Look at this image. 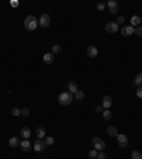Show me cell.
Masks as SVG:
<instances>
[{"label": "cell", "instance_id": "7c38bea8", "mask_svg": "<svg viewBox=\"0 0 142 159\" xmlns=\"http://www.w3.org/2000/svg\"><path fill=\"white\" fill-rule=\"evenodd\" d=\"M54 58H56V56L53 53H45L44 56H43V61L45 64H53L54 63Z\"/></svg>", "mask_w": 142, "mask_h": 159}, {"label": "cell", "instance_id": "1f68e13d", "mask_svg": "<svg viewBox=\"0 0 142 159\" xmlns=\"http://www.w3.org/2000/svg\"><path fill=\"white\" fill-rule=\"evenodd\" d=\"M21 115H23V117H29V115H30V109H29V108H23V109H21Z\"/></svg>", "mask_w": 142, "mask_h": 159}, {"label": "cell", "instance_id": "4fadbf2b", "mask_svg": "<svg viewBox=\"0 0 142 159\" xmlns=\"http://www.w3.org/2000/svg\"><path fill=\"white\" fill-rule=\"evenodd\" d=\"M101 105L104 107V109H108L111 105H112V98H111L110 95H105L102 98V104H101Z\"/></svg>", "mask_w": 142, "mask_h": 159}, {"label": "cell", "instance_id": "6da1fadb", "mask_svg": "<svg viewBox=\"0 0 142 159\" xmlns=\"http://www.w3.org/2000/svg\"><path fill=\"white\" fill-rule=\"evenodd\" d=\"M72 101H74V95H72L71 92H68V91H64V92H61V94L58 95V102H60V105H63V107L70 105Z\"/></svg>", "mask_w": 142, "mask_h": 159}, {"label": "cell", "instance_id": "f1b7e54d", "mask_svg": "<svg viewBox=\"0 0 142 159\" xmlns=\"http://www.w3.org/2000/svg\"><path fill=\"white\" fill-rule=\"evenodd\" d=\"M136 34V36H139V37H142V26H138V27H135V32H134Z\"/></svg>", "mask_w": 142, "mask_h": 159}, {"label": "cell", "instance_id": "9a60e30c", "mask_svg": "<svg viewBox=\"0 0 142 159\" xmlns=\"http://www.w3.org/2000/svg\"><path fill=\"white\" fill-rule=\"evenodd\" d=\"M30 135H31V129L29 127H24L21 128V131H20V136H23L24 139H29L30 138Z\"/></svg>", "mask_w": 142, "mask_h": 159}, {"label": "cell", "instance_id": "e0dca14e", "mask_svg": "<svg viewBox=\"0 0 142 159\" xmlns=\"http://www.w3.org/2000/svg\"><path fill=\"white\" fill-rule=\"evenodd\" d=\"M67 87H68V92L71 91V94H75V92L78 91V85H77V83H75V81H70Z\"/></svg>", "mask_w": 142, "mask_h": 159}, {"label": "cell", "instance_id": "4316f807", "mask_svg": "<svg viewBox=\"0 0 142 159\" xmlns=\"http://www.w3.org/2000/svg\"><path fill=\"white\" fill-rule=\"evenodd\" d=\"M12 114H13L14 117H19V115H21V109H19V108H16V107H13V108H12Z\"/></svg>", "mask_w": 142, "mask_h": 159}, {"label": "cell", "instance_id": "ac0fdd59", "mask_svg": "<svg viewBox=\"0 0 142 159\" xmlns=\"http://www.w3.org/2000/svg\"><path fill=\"white\" fill-rule=\"evenodd\" d=\"M17 145H20V139L17 138V136H13V138L9 139V147L10 148H16Z\"/></svg>", "mask_w": 142, "mask_h": 159}, {"label": "cell", "instance_id": "484cf974", "mask_svg": "<svg viewBox=\"0 0 142 159\" xmlns=\"http://www.w3.org/2000/svg\"><path fill=\"white\" fill-rule=\"evenodd\" d=\"M97 155H98L97 149H91L90 152H88V156H90L91 159H97Z\"/></svg>", "mask_w": 142, "mask_h": 159}, {"label": "cell", "instance_id": "4dcf8cb0", "mask_svg": "<svg viewBox=\"0 0 142 159\" xmlns=\"http://www.w3.org/2000/svg\"><path fill=\"white\" fill-rule=\"evenodd\" d=\"M115 23H116L118 26H119V24H122V23H125V17H124V16H119V17L116 19Z\"/></svg>", "mask_w": 142, "mask_h": 159}, {"label": "cell", "instance_id": "9c48e42d", "mask_svg": "<svg viewBox=\"0 0 142 159\" xmlns=\"http://www.w3.org/2000/svg\"><path fill=\"white\" fill-rule=\"evenodd\" d=\"M107 7L110 9L111 14H116V13H118V3H116L115 0H110V1H107Z\"/></svg>", "mask_w": 142, "mask_h": 159}, {"label": "cell", "instance_id": "603a6c76", "mask_svg": "<svg viewBox=\"0 0 142 159\" xmlns=\"http://www.w3.org/2000/svg\"><path fill=\"white\" fill-rule=\"evenodd\" d=\"M84 97H85L84 91H81V89H78L77 92H75V94H74V98H75V100H83V98H84Z\"/></svg>", "mask_w": 142, "mask_h": 159}, {"label": "cell", "instance_id": "e575fe53", "mask_svg": "<svg viewBox=\"0 0 142 159\" xmlns=\"http://www.w3.org/2000/svg\"><path fill=\"white\" fill-rule=\"evenodd\" d=\"M10 4H12L13 7H17L19 6V1H17V0H12V1H10Z\"/></svg>", "mask_w": 142, "mask_h": 159}, {"label": "cell", "instance_id": "d6a6232c", "mask_svg": "<svg viewBox=\"0 0 142 159\" xmlns=\"http://www.w3.org/2000/svg\"><path fill=\"white\" fill-rule=\"evenodd\" d=\"M136 97H138V98H142V87H138V88H136Z\"/></svg>", "mask_w": 142, "mask_h": 159}, {"label": "cell", "instance_id": "8992f818", "mask_svg": "<svg viewBox=\"0 0 142 159\" xmlns=\"http://www.w3.org/2000/svg\"><path fill=\"white\" fill-rule=\"evenodd\" d=\"M39 26L40 27H43V29H45V27H48L50 26V16L48 14H41L39 19Z\"/></svg>", "mask_w": 142, "mask_h": 159}, {"label": "cell", "instance_id": "d6986e66", "mask_svg": "<svg viewBox=\"0 0 142 159\" xmlns=\"http://www.w3.org/2000/svg\"><path fill=\"white\" fill-rule=\"evenodd\" d=\"M139 23H141V17H139V16H132V17H131V26H132V27H138Z\"/></svg>", "mask_w": 142, "mask_h": 159}, {"label": "cell", "instance_id": "44dd1931", "mask_svg": "<svg viewBox=\"0 0 142 159\" xmlns=\"http://www.w3.org/2000/svg\"><path fill=\"white\" fill-rule=\"evenodd\" d=\"M102 118L105 121H110L111 118H112V112H111L110 109H104L102 111Z\"/></svg>", "mask_w": 142, "mask_h": 159}, {"label": "cell", "instance_id": "2e32d148", "mask_svg": "<svg viewBox=\"0 0 142 159\" xmlns=\"http://www.w3.org/2000/svg\"><path fill=\"white\" fill-rule=\"evenodd\" d=\"M107 134L110 135V136L116 138V135H118V129H116V127H114V125H110V127L107 128Z\"/></svg>", "mask_w": 142, "mask_h": 159}, {"label": "cell", "instance_id": "f546056e", "mask_svg": "<svg viewBox=\"0 0 142 159\" xmlns=\"http://www.w3.org/2000/svg\"><path fill=\"white\" fill-rule=\"evenodd\" d=\"M97 159H107V155H105V152L104 151H100L97 155Z\"/></svg>", "mask_w": 142, "mask_h": 159}, {"label": "cell", "instance_id": "ffe728a7", "mask_svg": "<svg viewBox=\"0 0 142 159\" xmlns=\"http://www.w3.org/2000/svg\"><path fill=\"white\" fill-rule=\"evenodd\" d=\"M134 85H136V87H142V73H139V74H136L135 78H134Z\"/></svg>", "mask_w": 142, "mask_h": 159}, {"label": "cell", "instance_id": "d4e9b609", "mask_svg": "<svg viewBox=\"0 0 142 159\" xmlns=\"http://www.w3.org/2000/svg\"><path fill=\"white\" fill-rule=\"evenodd\" d=\"M131 158L132 159H142V153L139 151H134V152L131 153Z\"/></svg>", "mask_w": 142, "mask_h": 159}, {"label": "cell", "instance_id": "3957f363", "mask_svg": "<svg viewBox=\"0 0 142 159\" xmlns=\"http://www.w3.org/2000/svg\"><path fill=\"white\" fill-rule=\"evenodd\" d=\"M92 145H94V149H97L98 152L105 149V142H104L101 138H98V136H95V138L92 139Z\"/></svg>", "mask_w": 142, "mask_h": 159}, {"label": "cell", "instance_id": "cb8c5ba5", "mask_svg": "<svg viewBox=\"0 0 142 159\" xmlns=\"http://www.w3.org/2000/svg\"><path fill=\"white\" fill-rule=\"evenodd\" d=\"M60 51H61V45L54 44V45H53V47H51V53H53V54H54V56H56V54H58Z\"/></svg>", "mask_w": 142, "mask_h": 159}, {"label": "cell", "instance_id": "836d02e7", "mask_svg": "<svg viewBox=\"0 0 142 159\" xmlns=\"http://www.w3.org/2000/svg\"><path fill=\"white\" fill-rule=\"evenodd\" d=\"M95 111H97V112H100V114H102L104 107H102V105H97V107H95Z\"/></svg>", "mask_w": 142, "mask_h": 159}, {"label": "cell", "instance_id": "5bb4252c", "mask_svg": "<svg viewBox=\"0 0 142 159\" xmlns=\"http://www.w3.org/2000/svg\"><path fill=\"white\" fill-rule=\"evenodd\" d=\"M36 136H37V139H44L45 136V128L44 127H39L36 129Z\"/></svg>", "mask_w": 142, "mask_h": 159}, {"label": "cell", "instance_id": "30bf717a", "mask_svg": "<svg viewBox=\"0 0 142 159\" xmlns=\"http://www.w3.org/2000/svg\"><path fill=\"white\" fill-rule=\"evenodd\" d=\"M87 56L91 58H95L98 56V48L95 45H88L87 47Z\"/></svg>", "mask_w": 142, "mask_h": 159}, {"label": "cell", "instance_id": "7402d4cb", "mask_svg": "<svg viewBox=\"0 0 142 159\" xmlns=\"http://www.w3.org/2000/svg\"><path fill=\"white\" fill-rule=\"evenodd\" d=\"M44 144H45V147H51L53 144H54V138H53V136H45Z\"/></svg>", "mask_w": 142, "mask_h": 159}, {"label": "cell", "instance_id": "52a82bcc", "mask_svg": "<svg viewBox=\"0 0 142 159\" xmlns=\"http://www.w3.org/2000/svg\"><path fill=\"white\" fill-rule=\"evenodd\" d=\"M45 144H44V141L43 139H37L36 141V142H34V148H33V149H34V151H36V152H43V151H44L45 149Z\"/></svg>", "mask_w": 142, "mask_h": 159}, {"label": "cell", "instance_id": "277c9868", "mask_svg": "<svg viewBox=\"0 0 142 159\" xmlns=\"http://www.w3.org/2000/svg\"><path fill=\"white\" fill-rule=\"evenodd\" d=\"M116 141H118V147L119 148H127L128 147V136L124 134H118L116 135Z\"/></svg>", "mask_w": 142, "mask_h": 159}, {"label": "cell", "instance_id": "83f0119b", "mask_svg": "<svg viewBox=\"0 0 142 159\" xmlns=\"http://www.w3.org/2000/svg\"><path fill=\"white\" fill-rule=\"evenodd\" d=\"M105 7H107V3H105V1H100V3L97 4V9L98 10H101V12L105 10Z\"/></svg>", "mask_w": 142, "mask_h": 159}, {"label": "cell", "instance_id": "5b68a950", "mask_svg": "<svg viewBox=\"0 0 142 159\" xmlns=\"http://www.w3.org/2000/svg\"><path fill=\"white\" fill-rule=\"evenodd\" d=\"M105 32L107 33H116L118 32V29H119V26L116 24L115 21H108V23H105Z\"/></svg>", "mask_w": 142, "mask_h": 159}, {"label": "cell", "instance_id": "8fae6325", "mask_svg": "<svg viewBox=\"0 0 142 159\" xmlns=\"http://www.w3.org/2000/svg\"><path fill=\"white\" fill-rule=\"evenodd\" d=\"M20 147H21V151H23V152H29V151L31 149V144H30L29 139H23L20 142Z\"/></svg>", "mask_w": 142, "mask_h": 159}, {"label": "cell", "instance_id": "ba28073f", "mask_svg": "<svg viewBox=\"0 0 142 159\" xmlns=\"http://www.w3.org/2000/svg\"><path fill=\"white\" fill-rule=\"evenodd\" d=\"M134 32H135V27H132V26H124L121 29V34L124 37H129L131 34H134Z\"/></svg>", "mask_w": 142, "mask_h": 159}, {"label": "cell", "instance_id": "7a4b0ae2", "mask_svg": "<svg viewBox=\"0 0 142 159\" xmlns=\"http://www.w3.org/2000/svg\"><path fill=\"white\" fill-rule=\"evenodd\" d=\"M37 26H39V21H37V19L34 16H27L26 20H24V29L26 30L33 32V30L37 29Z\"/></svg>", "mask_w": 142, "mask_h": 159}]
</instances>
